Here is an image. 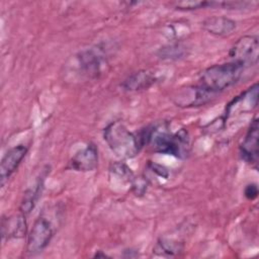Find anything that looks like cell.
Wrapping results in <instances>:
<instances>
[{
  "label": "cell",
  "instance_id": "1",
  "mask_svg": "<svg viewBox=\"0 0 259 259\" xmlns=\"http://www.w3.org/2000/svg\"><path fill=\"white\" fill-rule=\"evenodd\" d=\"M245 67L235 61L212 65L203 70L198 85L213 95L232 87L241 79Z\"/></svg>",
  "mask_w": 259,
  "mask_h": 259
},
{
  "label": "cell",
  "instance_id": "2",
  "mask_svg": "<svg viewBox=\"0 0 259 259\" xmlns=\"http://www.w3.org/2000/svg\"><path fill=\"white\" fill-rule=\"evenodd\" d=\"M103 139L112 153L121 159L136 157L143 145L138 133H133L120 121H111L103 130Z\"/></svg>",
  "mask_w": 259,
  "mask_h": 259
},
{
  "label": "cell",
  "instance_id": "3",
  "mask_svg": "<svg viewBox=\"0 0 259 259\" xmlns=\"http://www.w3.org/2000/svg\"><path fill=\"white\" fill-rule=\"evenodd\" d=\"M154 152L164 155L174 156L179 159H185L189 154V135L184 128L176 133L168 132L167 127L162 130L157 124H151V134L149 143Z\"/></svg>",
  "mask_w": 259,
  "mask_h": 259
},
{
  "label": "cell",
  "instance_id": "4",
  "mask_svg": "<svg viewBox=\"0 0 259 259\" xmlns=\"http://www.w3.org/2000/svg\"><path fill=\"white\" fill-rule=\"evenodd\" d=\"M229 56L232 61L241 63L245 68L258 62L259 41L257 35H243L230 49Z\"/></svg>",
  "mask_w": 259,
  "mask_h": 259
},
{
  "label": "cell",
  "instance_id": "5",
  "mask_svg": "<svg viewBox=\"0 0 259 259\" xmlns=\"http://www.w3.org/2000/svg\"><path fill=\"white\" fill-rule=\"evenodd\" d=\"M54 236V230L51 223L44 217H39L33 223V226L27 236L26 252L30 255H36L42 252L50 244Z\"/></svg>",
  "mask_w": 259,
  "mask_h": 259
},
{
  "label": "cell",
  "instance_id": "6",
  "mask_svg": "<svg viewBox=\"0 0 259 259\" xmlns=\"http://www.w3.org/2000/svg\"><path fill=\"white\" fill-rule=\"evenodd\" d=\"M255 116L251 121L247 133L239 147L241 159L254 168L258 164V139H259V122Z\"/></svg>",
  "mask_w": 259,
  "mask_h": 259
},
{
  "label": "cell",
  "instance_id": "7",
  "mask_svg": "<svg viewBox=\"0 0 259 259\" xmlns=\"http://www.w3.org/2000/svg\"><path fill=\"white\" fill-rule=\"evenodd\" d=\"M258 102V84L255 83L247 90L242 92L240 95L234 97L226 106L225 114L223 116L224 121L237 113H242L246 111H251L254 107H256Z\"/></svg>",
  "mask_w": 259,
  "mask_h": 259
},
{
  "label": "cell",
  "instance_id": "8",
  "mask_svg": "<svg viewBox=\"0 0 259 259\" xmlns=\"http://www.w3.org/2000/svg\"><path fill=\"white\" fill-rule=\"evenodd\" d=\"M215 95L200 87L198 84L180 89L174 96L173 101L177 106L192 107L201 106L209 102Z\"/></svg>",
  "mask_w": 259,
  "mask_h": 259
},
{
  "label": "cell",
  "instance_id": "9",
  "mask_svg": "<svg viewBox=\"0 0 259 259\" xmlns=\"http://www.w3.org/2000/svg\"><path fill=\"white\" fill-rule=\"evenodd\" d=\"M27 147L24 145H17L9 149L3 156L0 164V184L1 187L5 185L10 176L16 171L21 161L27 154Z\"/></svg>",
  "mask_w": 259,
  "mask_h": 259
},
{
  "label": "cell",
  "instance_id": "10",
  "mask_svg": "<svg viewBox=\"0 0 259 259\" xmlns=\"http://www.w3.org/2000/svg\"><path fill=\"white\" fill-rule=\"evenodd\" d=\"M98 151L93 143L87 144L84 148L75 153L69 162V167L75 171L89 172L97 168Z\"/></svg>",
  "mask_w": 259,
  "mask_h": 259
},
{
  "label": "cell",
  "instance_id": "11",
  "mask_svg": "<svg viewBox=\"0 0 259 259\" xmlns=\"http://www.w3.org/2000/svg\"><path fill=\"white\" fill-rule=\"evenodd\" d=\"M77 62L82 73L88 77H97L101 72L104 56L100 49H89L77 55Z\"/></svg>",
  "mask_w": 259,
  "mask_h": 259
},
{
  "label": "cell",
  "instance_id": "12",
  "mask_svg": "<svg viewBox=\"0 0 259 259\" xmlns=\"http://www.w3.org/2000/svg\"><path fill=\"white\" fill-rule=\"evenodd\" d=\"M27 231L25 214L22 212L3 218L1 221V235L3 240L23 238Z\"/></svg>",
  "mask_w": 259,
  "mask_h": 259
},
{
  "label": "cell",
  "instance_id": "13",
  "mask_svg": "<svg viewBox=\"0 0 259 259\" xmlns=\"http://www.w3.org/2000/svg\"><path fill=\"white\" fill-rule=\"evenodd\" d=\"M157 82L154 73L148 70H139L130 74L121 83L120 87L124 91H140L153 86Z\"/></svg>",
  "mask_w": 259,
  "mask_h": 259
},
{
  "label": "cell",
  "instance_id": "14",
  "mask_svg": "<svg viewBox=\"0 0 259 259\" xmlns=\"http://www.w3.org/2000/svg\"><path fill=\"white\" fill-rule=\"evenodd\" d=\"M202 27L213 35H227L236 28V21L226 16H211L202 22Z\"/></svg>",
  "mask_w": 259,
  "mask_h": 259
},
{
  "label": "cell",
  "instance_id": "15",
  "mask_svg": "<svg viewBox=\"0 0 259 259\" xmlns=\"http://www.w3.org/2000/svg\"><path fill=\"white\" fill-rule=\"evenodd\" d=\"M45 177L46 176L40 175V177H38V179L33 184V186L27 188L24 191L20 205H19V210L23 214H25V215L28 214L34 208L35 204L37 203V201L41 195L42 189H44Z\"/></svg>",
  "mask_w": 259,
  "mask_h": 259
},
{
  "label": "cell",
  "instance_id": "16",
  "mask_svg": "<svg viewBox=\"0 0 259 259\" xmlns=\"http://www.w3.org/2000/svg\"><path fill=\"white\" fill-rule=\"evenodd\" d=\"M182 250L183 244L181 242L169 238H160L153 248V253L156 256L175 257L178 256Z\"/></svg>",
  "mask_w": 259,
  "mask_h": 259
},
{
  "label": "cell",
  "instance_id": "17",
  "mask_svg": "<svg viewBox=\"0 0 259 259\" xmlns=\"http://www.w3.org/2000/svg\"><path fill=\"white\" fill-rule=\"evenodd\" d=\"M109 173L113 178L124 183H130L131 185L136 179V176L132 169L122 162L112 163L109 167Z\"/></svg>",
  "mask_w": 259,
  "mask_h": 259
},
{
  "label": "cell",
  "instance_id": "18",
  "mask_svg": "<svg viewBox=\"0 0 259 259\" xmlns=\"http://www.w3.org/2000/svg\"><path fill=\"white\" fill-rule=\"evenodd\" d=\"M185 55L186 48L178 42L164 46L158 51V57L162 60H178Z\"/></svg>",
  "mask_w": 259,
  "mask_h": 259
},
{
  "label": "cell",
  "instance_id": "19",
  "mask_svg": "<svg viewBox=\"0 0 259 259\" xmlns=\"http://www.w3.org/2000/svg\"><path fill=\"white\" fill-rule=\"evenodd\" d=\"M214 1H181L175 3V7L180 10H194L200 8L214 7Z\"/></svg>",
  "mask_w": 259,
  "mask_h": 259
},
{
  "label": "cell",
  "instance_id": "20",
  "mask_svg": "<svg viewBox=\"0 0 259 259\" xmlns=\"http://www.w3.org/2000/svg\"><path fill=\"white\" fill-rule=\"evenodd\" d=\"M148 167L150 168V170L153 173L157 174L161 178L167 179L169 177V170L163 165H160V164H157V163H154V162H149Z\"/></svg>",
  "mask_w": 259,
  "mask_h": 259
},
{
  "label": "cell",
  "instance_id": "21",
  "mask_svg": "<svg viewBox=\"0 0 259 259\" xmlns=\"http://www.w3.org/2000/svg\"><path fill=\"white\" fill-rule=\"evenodd\" d=\"M244 195L249 200L255 199L257 197V195H258L257 184L256 183H250V184L246 185V187L244 189Z\"/></svg>",
  "mask_w": 259,
  "mask_h": 259
}]
</instances>
